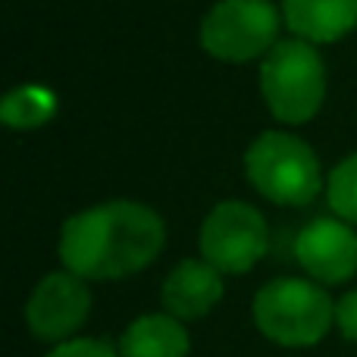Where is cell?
I'll return each instance as SVG.
<instances>
[{
    "label": "cell",
    "instance_id": "obj_1",
    "mask_svg": "<svg viewBox=\"0 0 357 357\" xmlns=\"http://www.w3.org/2000/svg\"><path fill=\"white\" fill-rule=\"evenodd\" d=\"M167 229L138 201H110L75 213L60 235V260L82 279H119L144 270L163 251Z\"/></svg>",
    "mask_w": 357,
    "mask_h": 357
},
{
    "label": "cell",
    "instance_id": "obj_2",
    "mask_svg": "<svg viewBox=\"0 0 357 357\" xmlns=\"http://www.w3.org/2000/svg\"><path fill=\"white\" fill-rule=\"evenodd\" d=\"M260 91L279 123L301 126L317 116L326 98V66L314 44L295 38L279 41L260 66Z\"/></svg>",
    "mask_w": 357,
    "mask_h": 357
},
{
    "label": "cell",
    "instance_id": "obj_3",
    "mask_svg": "<svg viewBox=\"0 0 357 357\" xmlns=\"http://www.w3.org/2000/svg\"><path fill=\"white\" fill-rule=\"evenodd\" d=\"M335 307L320 285L282 276L266 282L254 298V323L270 342L285 348L317 345L333 326Z\"/></svg>",
    "mask_w": 357,
    "mask_h": 357
},
{
    "label": "cell",
    "instance_id": "obj_4",
    "mask_svg": "<svg viewBox=\"0 0 357 357\" xmlns=\"http://www.w3.org/2000/svg\"><path fill=\"white\" fill-rule=\"evenodd\" d=\"M248 182L273 204L304 207L323 188L320 160L307 142L289 132H264L245 154Z\"/></svg>",
    "mask_w": 357,
    "mask_h": 357
},
{
    "label": "cell",
    "instance_id": "obj_5",
    "mask_svg": "<svg viewBox=\"0 0 357 357\" xmlns=\"http://www.w3.org/2000/svg\"><path fill=\"white\" fill-rule=\"evenodd\" d=\"M279 35V13L270 0H220L201 22V44L213 60L248 63L270 54Z\"/></svg>",
    "mask_w": 357,
    "mask_h": 357
},
{
    "label": "cell",
    "instance_id": "obj_6",
    "mask_svg": "<svg viewBox=\"0 0 357 357\" xmlns=\"http://www.w3.org/2000/svg\"><path fill=\"white\" fill-rule=\"evenodd\" d=\"M270 248V229L257 207L222 201L201 226V254L220 273H248Z\"/></svg>",
    "mask_w": 357,
    "mask_h": 357
},
{
    "label": "cell",
    "instance_id": "obj_7",
    "mask_svg": "<svg viewBox=\"0 0 357 357\" xmlns=\"http://www.w3.org/2000/svg\"><path fill=\"white\" fill-rule=\"evenodd\" d=\"M91 291L75 273H50L38 282L25 304L29 329L44 342H69V335L88 320Z\"/></svg>",
    "mask_w": 357,
    "mask_h": 357
},
{
    "label": "cell",
    "instance_id": "obj_8",
    "mask_svg": "<svg viewBox=\"0 0 357 357\" xmlns=\"http://www.w3.org/2000/svg\"><path fill=\"white\" fill-rule=\"evenodd\" d=\"M295 257L314 279L326 285H342L357 273V232L345 220L307 222L295 241Z\"/></svg>",
    "mask_w": 357,
    "mask_h": 357
},
{
    "label": "cell",
    "instance_id": "obj_9",
    "mask_svg": "<svg viewBox=\"0 0 357 357\" xmlns=\"http://www.w3.org/2000/svg\"><path fill=\"white\" fill-rule=\"evenodd\" d=\"M222 298V273L207 260H182L163 282V307L178 320L210 314Z\"/></svg>",
    "mask_w": 357,
    "mask_h": 357
},
{
    "label": "cell",
    "instance_id": "obj_10",
    "mask_svg": "<svg viewBox=\"0 0 357 357\" xmlns=\"http://www.w3.org/2000/svg\"><path fill=\"white\" fill-rule=\"evenodd\" d=\"M285 25L310 44L339 41L357 25V0H285Z\"/></svg>",
    "mask_w": 357,
    "mask_h": 357
},
{
    "label": "cell",
    "instance_id": "obj_11",
    "mask_svg": "<svg viewBox=\"0 0 357 357\" xmlns=\"http://www.w3.org/2000/svg\"><path fill=\"white\" fill-rule=\"evenodd\" d=\"M188 333L173 314L138 317L119 342V357H188Z\"/></svg>",
    "mask_w": 357,
    "mask_h": 357
},
{
    "label": "cell",
    "instance_id": "obj_12",
    "mask_svg": "<svg viewBox=\"0 0 357 357\" xmlns=\"http://www.w3.org/2000/svg\"><path fill=\"white\" fill-rule=\"evenodd\" d=\"M56 113V98L47 88L38 85H22L10 91L0 104V119L10 129H38Z\"/></svg>",
    "mask_w": 357,
    "mask_h": 357
},
{
    "label": "cell",
    "instance_id": "obj_13",
    "mask_svg": "<svg viewBox=\"0 0 357 357\" xmlns=\"http://www.w3.org/2000/svg\"><path fill=\"white\" fill-rule=\"evenodd\" d=\"M326 195H329V207L335 210V216L357 226V154L345 157L329 173Z\"/></svg>",
    "mask_w": 357,
    "mask_h": 357
},
{
    "label": "cell",
    "instance_id": "obj_14",
    "mask_svg": "<svg viewBox=\"0 0 357 357\" xmlns=\"http://www.w3.org/2000/svg\"><path fill=\"white\" fill-rule=\"evenodd\" d=\"M47 357H119L107 342L98 339H69L63 345H56Z\"/></svg>",
    "mask_w": 357,
    "mask_h": 357
},
{
    "label": "cell",
    "instance_id": "obj_15",
    "mask_svg": "<svg viewBox=\"0 0 357 357\" xmlns=\"http://www.w3.org/2000/svg\"><path fill=\"white\" fill-rule=\"evenodd\" d=\"M335 323H339L345 339L357 342V289L348 291V295L335 304Z\"/></svg>",
    "mask_w": 357,
    "mask_h": 357
}]
</instances>
